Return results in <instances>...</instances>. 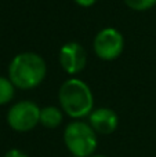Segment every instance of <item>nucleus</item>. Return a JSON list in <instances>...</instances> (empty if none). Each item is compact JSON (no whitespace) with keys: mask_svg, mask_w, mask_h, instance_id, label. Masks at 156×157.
Wrapping results in <instances>:
<instances>
[{"mask_svg":"<svg viewBox=\"0 0 156 157\" xmlns=\"http://www.w3.org/2000/svg\"><path fill=\"white\" fill-rule=\"evenodd\" d=\"M44 59L35 52H22L14 57L8 66V76L14 87L30 90L37 87L46 77Z\"/></svg>","mask_w":156,"mask_h":157,"instance_id":"obj_1","label":"nucleus"},{"mask_svg":"<svg viewBox=\"0 0 156 157\" xmlns=\"http://www.w3.org/2000/svg\"><path fill=\"white\" fill-rule=\"evenodd\" d=\"M60 103L64 112L71 117L80 119L91 113L94 98L91 90L84 81L79 78H69L60 88Z\"/></svg>","mask_w":156,"mask_h":157,"instance_id":"obj_2","label":"nucleus"},{"mask_svg":"<svg viewBox=\"0 0 156 157\" xmlns=\"http://www.w3.org/2000/svg\"><path fill=\"white\" fill-rule=\"evenodd\" d=\"M91 125L83 121H73L66 127L65 139L66 147L75 157H88L97 147V135Z\"/></svg>","mask_w":156,"mask_h":157,"instance_id":"obj_3","label":"nucleus"},{"mask_svg":"<svg viewBox=\"0 0 156 157\" xmlns=\"http://www.w3.org/2000/svg\"><path fill=\"white\" fill-rule=\"evenodd\" d=\"M7 121L10 127L19 132H25L40 123V108L30 101L18 102L8 110Z\"/></svg>","mask_w":156,"mask_h":157,"instance_id":"obj_4","label":"nucleus"},{"mask_svg":"<svg viewBox=\"0 0 156 157\" xmlns=\"http://www.w3.org/2000/svg\"><path fill=\"white\" fill-rule=\"evenodd\" d=\"M124 47V39L115 28H105L97 33L94 39V51L101 59L112 61L122 54Z\"/></svg>","mask_w":156,"mask_h":157,"instance_id":"obj_5","label":"nucleus"},{"mask_svg":"<svg viewBox=\"0 0 156 157\" xmlns=\"http://www.w3.org/2000/svg\"><path fill=\"white\" fill-rule=\"evenodd\" d=\"M87 62L86 51L79 43H66L60 51V63L62 69L69 75H76L82 72Z\"/></svg>","mask_w":156,"mask_h":157,"instance_id":"obj_6","label":"nucleus"},{"mask_svg":"<svg viewBox=\"0 0 156 157\" xmlns=\"http://www.w3.org/2000/svg\"><path fill=\"white\" fill-rule=\"evenodd\" d=\"M90 125L97 134L108 135L112 134L118 127V116L112 109L108 108H99L96 109L88 116Z\"/></svg>","mask_w":156,"mask_h":157,"instance_id":"obj_7","label":"nucleus"},{"mask_svg":"<svg viewBox=\"0 0 156 157\" xmlns=\"http://www.w3.org/2000/svg\"><path fill=\"white\" fill-rule=\"evenodd\" d=\"M40 123L47 128H55L62 123V112L55 106L40 109Z\"/></svg>","mask_w":156,"mask_h":157,"instance_id":"obj_8","label":"nucleus"},{"mask_svg":"<svg viewBox=\"0 0 156 157\" xmlns=\"http://www.w3.org/2000/svg\"><path fill=\"white\" fill-rule=\"evenodd\" d=\"M14 97V84L10 78L0 77V105L10 102Z\"/></svg>","mask_w":156,"mask_h":157,"instance_id":"obj_9","label":"nucleus"},{"mask_svg":"<svg viewBox=\"0 0 156 157\" xmlns=\"http://www.w3.org/2000/svg\"><path fill=\"white\" fill-rule=\"evenodd\" d=\"M127 7L135 11H145L156 4V0H124Z\"/></svg>","mask_w":156,"mask_h":157,"instance_id":"obj_10","label":"nucleus"},{"mask_svg":"<svg viewBox=\"0 0 156 157\" xmlns=\"http://www.w3.org/2000/svg\"><path fill=\"white\" fill-rule=\"evenodd\" d=\"M4 157H28L26 155H25L24 152H21V150H17V149H13L10 150V152L6 153Z\"/></svg>","mask_w":156,"mask_h":157,"instance_id":"obj_11","label":"nucleus"},{"mask_svg":"<svg viewBox=\"0 0 156 157\" xmlns=\"http://www.w3.org/2000/svg\"><path fill=\"white\" fill-rule=\"evenodd\" d=\"M75 2H76L79 6H82V7H90V6H93L94 3L97 2V0H75Z\"/></svg>","mask_w":156,"mask_h":157,"instance_id":"obj_12","label":"nucleus"},{"mask_svg":"<svg viewBox=\"0 0 156 157\" xmlns=\"http://www.w3.org/2000/svg\"><path fill=\"white\" fill-rule=\"evenodd\" d=\"M93 157H107V156H93Z\"/></svg>","mask_w":156,"mask_h":157,"instance_id":"obj_13","label":"nucleus"}]
</instances>
